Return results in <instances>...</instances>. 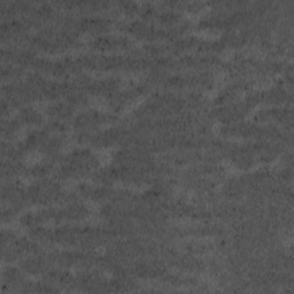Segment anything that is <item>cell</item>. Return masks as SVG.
I'll use <instances>...</instances> for the list:
<instances>
[{
	"label": "cell",
	"instance_id": "6da1fadb",
	"mask_svg": "<svg viewBox=\"0 0 294 294\" xmlns=\"http://www.w3.org/2000/svg\"><path fill=\"white\" fill-rule=\"evenodd\" d=\"M46 261L40 256H31L28 257L22 262V268L30 273H39L45 270Z\"/></svg>",
	"mask_w": 294,
	"mask_h": 294
},
{
	"label": "cell",
	"instance_id": "7a4b0ae2",
	"mask_svg": "<svg viewBox=\"0 0 294 294\" xmlns=\"http://www.w3.org/2000/svg\"><path fill=\"white\" fill-rule=\"evenodd\" d=\"M20 122L26 123V124H39L43 121L42 115L39 114L37 111L32 110V108H24L20 112Z\"/></svg>",
	"mask_w": 294,
	"mask_h": 294
}]
</instances>
